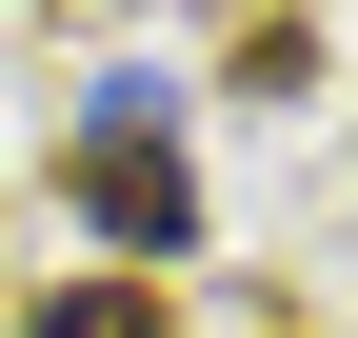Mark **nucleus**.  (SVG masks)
<instances>
[{"instance_id": "obj_1", "label": "nucleus", "mask_w": 358, "mask_h": 338, "mask_svg": "<svg viewBox=\"0 0 358 338\" xmlns=\"http://www.w3.org/2000/svg\"><path fill=\"white\" fill-rule=\"evenodd\" d=\"M60 179H80V219H100L120 259H199V179H179V119H159V80H100V100H80Z\"/></svg>"}, {"instance_id": "obj_2", "label": "nucleus", "mask_w": 358, "mask_h": 338, "mask_svg": "<svg viewBox=\"0 0 358 338\" xmlns=\"http://www.w3.org/2000/svg\"><path fill=\"white\" fill-rule=\"evenodd\" d=\"M20 338H159V299H140V279H60Z\"/></svg>"}]
</instances>
